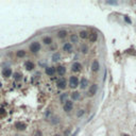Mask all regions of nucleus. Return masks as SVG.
I'll list each match as a JSON object with an SVG mask.
<instances>
[{"instance_id":"f257e3e1","label":"nucleus","mask_w":136,"mask_h":136,"mask_svg":"<svg viewBox=\"0 0 136 136\" xmlns=\"http://www.w3.org/2000/svg\"><path fill=\"white\" fill-rule=\"evenodd\" d=\"M68 85L72 88V89H76L78 86H80V80L77 76H71L68 80Z\"/></svg>"},{"instance_id":"f03ea898","label":"nucleus","mask_w":136,"mask_h":136,"mask_svg":"<svg viewBox=\"0 0 136 136\" xmlns=\"http://www.w3.org/2000/svg\"><path fill=\"white\" fill-rule=\"evenodd\" d=\"M29 50L32 52V53H37V52L40 50V44L38 42L31 43V45L29 46Z\"/></svg>"},{"instance_id":"7ed1b4c3","label":"nucleus","mask_w":136,"mask_h":136,"mask_svg":"<svg viewBox=\"0 0 136 136\" xmlns=\"http://www.w3.org/2000/svg\"><path fill=\"white\" fill-rule=\"evenodd\" d=\"M63 110H64V112L66 113H70L72 110H73V102L72 100H68L66 101L64 104H63Z\"/></svg>"},{"instance_id":"20e7f679","label":"nucleus","mask_w":136,"mask_h":136,"mask_svg":"<svg viewBox=\"0 0 136 136\" xmlns=\"http://www.w3.org/2000/svg\"><path fill=\"white\" fill-rule=\"evenodd\" d=\"M56 86H58V89H62V90L66 89V87H67V81L65 80L64 78L58 79V80L56 81Z\"/></svg>"},{"instance_id":"39448f33","label":"nucleus","mask_w":136,"mask_h":136,"mask_svg":"<svg viewBox=\"0 0 136 136\" xmlns=\"http://www.w3.org/2000/svg\"><path fill=\"white\" fill-rule=\"evenodd\" d=\"M97 92H98V85H97L96 83L89 85V87H88V92H87L88 96H89V97L95 96V95L97 94Z\"/></svg>"},{"instance_id":"423d86ee","label":"nucleus","mask_w":136,"mask_h":136,"mask_svg":"<svg viewBox=\"0 0 136 136\" xmlns=\"http://www.w3.org/2000/svg\"><path fill=\"white\" fill-rule=\"evenodd\" d=\"M71 70H72L73 72H76V73H78V72H81V70H82V65H81V63L74 62L73 64L71 65Z\"/></svg>"},{"instance_id":"0eeeda50","label":"nucleus","mask_w":136,"mask_h":136,"mask_svg":"<svg viewBox=\"0 0 136 136\" xmlns=\"http://www.w3.org/2000/svg\"><path fill=\"white\" fill-rule=\"evenodd\" d=\"M90 68H92V72H98L99 69H100V63H99V61L98 60H94V61H92Z\"/></svg>"},{"instance_id":"6e6552de","label":"nucleus","mask_w":136,"mask_h":136,"mask_svg":"<svg viewBox=\"0 0 136 136\" xmlns=\"http://www.w3.org/2000/svg\"><path fill=\"white\" fill-rule=\"evenodd\" d=\"M45 72H46L47 76L53 77L54 74H55V72H56V68H55V67H52V66L46 67V69H45Z\"/></svg>"},{"instance_id":"1a4fd4ad","label":"nucleus","mask_w":136,"mask_h":136,"mask_svg":"<svg viewBox=\"0 0 136 136\" xmlns=\"http://www.w3.org/2000/svg\"><path fill=\"white\" fill-rule=\"evenodd\" d=\"M88 86H89V82H88L87 78H85V77L81 78V80H80V87H81V89H85V88H87Z\"/></svg>"},{"instance_id":"9d476101","label":"nucleus","mask_w":136,"mask_h":136,"mask_svg":"<svg viewBox=\"0 0 136 136\" xmlns=\"http://www.w3.org/2000/svg\"><path fill=\"white\" fill-rule=\"evenodd\" d=\"M12 74H13V71L10 67H6L2 70V76L4 78H10V77H12Z\"/></svg>"},{"instance_id":"9b49d317","label":"nucleus","mask_w":136,"mask_h":136,"mask_svg":"<svg viewBox=\"0 0 136 136\" xmlns=\"http://www.w3.org/2000/svg\"><path fill=\"white\" fill-rule=\"evenodd\" d=\"M79 37H80L81 39H88V37H89V32H88L87 30H81L80 32H79Z\"/></svg>"},{"instance_id":"f8f14e48","label":"nucleus","mask_w":136,"mask_h":136,"mask_svg":"<svg viewBox=\"0 0 136 136\" xmlns=\"http://www.w3.org/2000/svg\"><path fill=\"white\" fill-rule=\"evenodd\" d=\"M72 49H73V47H72L71 43H65V44L63 45V51H65V52H71Z\"/></svg>"},{"instance_id":"ddd939ff","label":"nucleus","mask_w":136,"mask_h":136,"mask_svg":"<svg viewBox=\"0 0 136 136\" xmlns=\"http://www.w3.org/2000/svg\"><path fill=\"white\" fill-rule=\"evenodd\" d=\"M56 72H58V76L63 77L65 73H66V68H65L64 66H62V65H60V66L56 67Z\"/></svg>"},{"instance_id":"4468645a","label":"nucleus","mask_w":136,"mask_h":136,"mask_svg":"<svg viewBox=\"0 0 136 136\" xmlns=\"http://www.w3.org/2000/svg\"><path fill=\"white\" fill-rule=\"evenodd\" d=\"M34 63L31 62V61H26L24 62V68H26L27 70H33L34 69Z\"/></svg>"},{"instance_id":"2eb2a0df","label":"nucleus","mask_w":136,"mask_h":136,"mask_svg":"<svg viewBox=\"0 0 136 136\" xmlns=\"http://www.w3.org/2000/svg\"><path fill=\"white\" fill-rule=\"evenodd\" d=\"M88 39H89L90 43H96V40L98 39V34H97L96 32L89 33V37H88Z\"/></svg>"},{"instance_id":"dca6fc26","label":"nucleus","mask_w":136,"mask_h":136,"mask_svg":"<svg viewBox=\"0 0 136 136\" xmlns=\"http://www.w3.org/2000/svg\"><path fill=\"white\" fill-rule=\"evenodd\" d=\"M61 58H62V55H61V53L60 52H54L53 54H52V61H53V62H58V61L61 60Z\"/></svg>"},{"instance_id":"f3484780","label":"nucleus","mask_w":136,"mask_h":136,"mask_svg":"<svg viewBox=\"0 0 136 136\" xmlns=\"http://www.w3.org/2000/svg\"><path fill=\"white\" fill-rule=\"evenodd\" d=\"M15 128H16L18 131H24V130H26V124H24V122H16V123H15Z\"/></svg>"},{"instance_id":"a211bd4d","label":"nucleus","mask_w":136,"mask_h":136,"mask_svg":"<svg viewBox=\"0 0 136 136\" xmlns=\"http://www.w3.org/2000/svg\"><path fill=\"white\" fill-rule=\"evenodd\" d=\"M70 98H71L72 101H77L80 99V92H71V95H70Z\"/></svg>"},{"instance_id":"6ab92c4d","label":"nucleus","mask_w":136,"mask_h":136,"mask_svg":"<svg viewBox=\"0 0 136 136\" xmlns=\"http://www.w3.org/2000/svg\"><path fill=\"white\" fill-rule=\"evenodd\" d=\"M68 97H69L68 92H64V94H61V96H60V101L62 102L63 104H64L66 101H68Z\"/></svg>"},{"instance_id":"aec40b11","label":"nucleus","mask_w":136,"mask_h":136,"mask_svg":"<svg viewBox=\"0 0 136 136\" xmlns=\"http://www.w3.org/2000/svg\"><path fill=\"white\" fill-rule=\"evenodd\" d=\"M60 121H61V119H60V117H58V116H55V117H51L50 118V123L51 124H53V126H55V124H58L60 123Z\"/></svg>"},{"instance_id":"412c9836","label":"nucleus","mask_w":136,"mask_h":136,"mask_svg":"<svg viewBox=\"0 0 136 136\" xmlns=\"http://www.w3.org/2000/svg\"><path fill=\"white\" fill-rule=\"evenodd\" d=\"M80 51H81V53L86 54L88 51H89V47H88L86 44H83L82 46H81V48H80Z\"/></svg>"},{"instance_id":"4be33fe9","label":"nucleus","mask_w":136,"mask_h":136,"mask_svg":"<svg viewBox=\"0 0 136 136\" xmlns=\"http://www.w3.org/2000/svg\"><path fill=\"white\" fill-rule=\"evenodd\" d=\"M70 40H71L72 44H77V43L79 42V36L77 35L76 33H72L71 35H70Z\"/></svg>"},{"instance_id":"5701e85b","label":"nucleus","mask_w":136,"mask_h":136,"mask_svg":"<svg viewBox=\"0 0 136 136\" xmlns=\"http://www.w3.org/2000/svg\"><path fill=\"white\" fill-rule=\"evenodd\" d=\"M43 43H44L45 45H51L52 43H53V40H52V38L50 36H45V37L43 38Z\"/></svg>"},{"instance_id":"b1692460","label":"nucleus","mask_w":136,"mask_h":136,"mask_svg":"<svg viewBox=\"0 0 136 136\" xmlns=\"http://www.w3.org/2000/svg\"><path fill=\"white\" fill-rule=\"evenodd\" d=\"M67 36V31L66 30H60L58 32V38H64Z\"/></svg>"},{"instance_id":"393cba45","label":"nucleus","mask_w":136,"mask_h":136,"mask_svg":"<svg viewBox=\"0 0 136 136\" xmlns=\"http://www.w3.org/2000/svg\"><path fill=\"white\" fill-rule=\"evenodd\" d=\"M21 73L20 72H14L13 73V78H14V80L15 81H19V80H21Z\"/></svg>"},{"instance_id":"a878e982","label":"nucleus","mask_w":136,"mask_h":136,"mask_svg":"<svg viewBox=\"0 0 136 136\" xmlns=\"http://www.w3.org/2000/svg\"><path fill=\"white\" fill-rule=\"evenodd\" d=\"M26 55V51L24 50H17L16 51V56L17 58H24Z\"/></svg>"},{"instance_id":"bb28decb","label":"nucleus","mask_w":136,"mask_h":136,"mask_svg":"<svg viewBox=\"0 0 136 136\" xmlns=\"http://www.w3.org/2000/svg\"><path fill=\"white\" fill-rule=\"evenodd\" d=\"M85 115V111L84 110H78L77 111V117L78 118H81V117H83Z\"/></svg>"},{"instance_id":"cd10ccee","label":"nucleus","mask_w":136,"mask_h":136,"mask_svg":"<svg viewBox=\"0 0 136 136\" xmlns=\"http://www.w3.org/2000/svg\"><path fill=\"white\" fill-rule=\"evenodd\" d=\"M34 136H43V133L40 130H37L35 133H34Z\"/></svg>"},{"instance_id":"c85d7f7f","label":"nucleus","mask_w":136,"mask_h":136,"mask_svg":"<svg viewBox=\"0 0 136 136\" xmlns=\"http://www.w3.org/2000/svg\"><path fill=\"white\" fill-rule=\"evenodd\" d=\"M5 114V111H4V108H0V115H3Z\"/></svg>"},{"instance_id":"c756f323","label":"nucleus","mask_w":136,"mask_h":136,"mask_svg":"<svg viewBox=\"0 0 136 136\" xmlns=\"http://www.w3.org/2000/svg\"><path fill=\"white\" fill-rule=\"evenodd\" d=\"M54 136H61V135H58V134H55V135H54Z\"/></svg>"},{"instance_id":"7c9ffc66","label":"nucleus","mask_w":136,"mask_h":136,"mask_svg":"<svg viewBox=\"0 0 136 136\" xmlns=\"http://www.w3.org/2000/svg\"><path fill=\"white\" fill-rule=\"evenodd\" d=\"M122 136H129V135H126V134H124V135H122Z\"/></svg>"}]
</instances>
